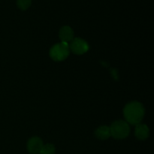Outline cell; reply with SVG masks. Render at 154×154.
Returning a JSON list of instances; mask_svg holds the SVG:
<instances>
[{
  "mask_svg": "<svg viewBox=\"0 0 154 154\" xmlns=\"http://www.w3.org/2000/svg\"><path fill=\"white\" fill-rule=\"evenodd\" d=\"M56 149L54 144H47L43 145L39 154H55Z\"/></svg>",
  "mask_w": 154,
  "mask_h": 154,
  "instance_id": "cell-9",
  "label": "cell"
},
{
  "mask_svg": "<svg viewBox=\"0 0 154 154\" xmlns=\"http://www.w3.org/2000/svg\"><path fill=\"white\" fill-rule=\"evenodd\" d=\"M74 31L69 26H64L61 27L59 32V37L62 42L68 43L71 42L74 38Z\"/></svg>",
  "mask_w": 154,
  "mask_h": 154,
  "instance_id": "cell-6",
  "label": "cell"
},
{
  "mask_svg": "<svg viewBox=\"0 0 154 154\" xmlns=\"http://www.w3.org/2000/svg\"><path fill=\"white\" fill-rule=\"evenodd\" d=\"M32 4V0H17V7L20 10H27Z\"/></svg>",
  "mask_w": 154,
  "mask_h": 154,
  "instance_id": "cell-10",
  "label": "cell"
},
{
  "mask_svg": "<svg viewBox=\"0 0 154 154\" xmlns=\"http://www.w3.org/2000/svg\"><path fill=\"white\" fill-rule=\"evenodd\" d=\"M43 141L39 137H32L27 141L26 148L29 153L31 154H39L43 147Z\"/></svg>",
  "mask_w": 154,
  "mask_h": 154,
  "instance_id": "cell-5",
  "label": "cell"
},
{
  "mask_svg": "<svg viewBox=\"0 0 154 154\" xmlns=\"http://www.w3.org/2000/svg\"><path fill=\"white\" fill-rule=\"evenodd\" d=\"M95 135L100 140H106L111 137L110 127L107 126H102L96 129L95 131Z\"/></svg>",
  "mask_w": 154,
  "mask_h": 154,
  "instance_id": "cell-8",
  "label": "cell"
},
{
  "mask_svg": "<svg viewBox=\"0 0 154 154\" xmlns=\"http://www.w3.org/2000/svg\"><path fill=\"white\" fill-rule=\"evenodd\" d=\"M150 130L147 125L138 123L136 125L135 129V135L138 139L144 141L149 137Z\"/></svg>",
  "mask_w": 154,
  "mask_h": 154,
  "instance_id": "cell-7",
  "label": "cell"
},
{
  "mask_svg": "<svg viewBox=\"0 0 154 154\" xmlns=\"http://www.w3.org/2000/svg\"><path fill=\"white\" fill-rule=\"evenodd\" d=\"M89 48L90 47L88 43L84 39L81 38H74L69 45V50H71L73 54L77 55H82L85 54L88 51Z\"/></svg>",
  "mask_w": 154,
  "mask_h": 154,
  "instance_id": "cell-4",
  "label": "cell"
},
{
  "mask_svg": "<svg viewBox=\"0 0 154 154\" xmlns=\"http://www.w3.org/2000/svg\"><path fill=\"white\" fill-rule=\"evenodd\" d=\"M144 113L145 111L142 104L136 101L128 103L123 109V116L126 123L135 126L141 123Z\"/></svg>",
  "mask_w": 154,
  "mask_h": 154,
  "instance_id": "cell-1",
  "label": "cell"
},
{
  "mask_svg": "<svg viewBox=\"0 0 154 154\" xmlns=\"http://www.w3.org/2000/svg\"><path fill=\"white\" fill-rule=\"evenodd\" d=\"M111 136L116 139H124L130 133L129 123L124 120H116L110 126Z\"/></svg>",
  "mask_w": 154,
  "mask_h": 154,
  "instance_id": "cell-2",
  "label": "cell"
},
{
  "mask_svg": "<svg viewBox=\"0 0 154 154\" xmlns=\"http://www.w3.org/2000/svg\"><path fill=\"white\" fill-rule=\"evenodd\" d=\"M70 54L69 45L68 43L60 42L52 46L50 50V57L56 62H61L66 60Z\"/></svg>",
  "mask_w": 154,
  "mask_h": 154,
  "instance_id": "cell-3",
  "label": "cell"
}]
</instances>
